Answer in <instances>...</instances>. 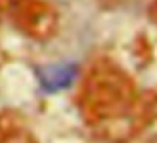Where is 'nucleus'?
<instances>
[{
	"mask_svg": "<svg viewBox=\"0 0 157 143\" xmlns=\"http://www.w3.org/2000/svg\"><path fill=\"white\" fill-rule=\"evenodd\" d=\"M36 76L41 88L48 93L64 91L75 82L78 76V66L73 62H54L36 69Z\"/></svg>",
	"mask_w": 157,
	"mask_h": 143,
	"instance_id": "f257e3e1",
	"label": "nucleus"
}]
</instances>
